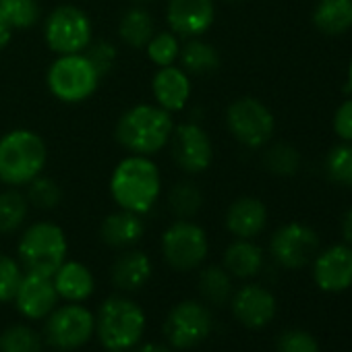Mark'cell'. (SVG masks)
Returning a JSON list of instances; mask_svg holds the SVG:
<instances>
[{
    "instance_id": "d6986e66",
    "label": "cell",
    "mask_w": 352,
    "mask_h": 352,
    "mask_svg": "<svg viewBox=\"0 0 352 352\" xmlns=\"http://www.w3.org/2000/svg\"><path fill=\"white\" fill-rule=\"evenodd\" d=\"M267 226V208L261 199L245 195L234 199L226 210V228L236 239L253 241Z\"/></svg>"
},
{
    "instance_id": "5b68a950",
    "label": "cell",
    "mask_w": 352,
    "mask_h": 352,
    "mask_svg": "<svg viewBox=\"0 0 352 352\" xmlns=\"http://www.w3.org/2000/svg\"><path fill=\"white\" fill-rule=\"evenodd\" d=\"M145 331L143 309L126 296H110L96 315V333L106 350H126L139 344Z\"/></svg>"
},
{
    "instance_id": "74e56055",
    "label": "cell",
    "mask_w": 352,
    "mask_h": 352,
    "mask_svg": "<svg viewBox=\"0 0 352 352\" xmlns=\"http://www.w3.org/2000/svg\"><path fill=\"white\" fill-rule=\"evenodd\" d=\"M278 352H319V344L309 331L290 329L278 338Z\"/></svg>"
},
{
    "instance_id": "603a6c76",
    "label": "cell",
    "mask_w": 352,
    "mask_h": 352,
    "mask_svg": "<svg viewBox=\"0 0 352 352\" xmlns=\"http://www.w3.org/2000/svg\"><path fill=\"white\" fill-rule=\"evenodd\" d=\"M176 65L191 77H206L220 69V52L216 46L201 38L183 40L179 63Z\"/></svg>"
},
{
    "instance_id": "9a60e30c",
    "label": "cell",
    "mask_w": 352,
    "mask_h": 352,
    "mask_svg": "<svg viewBox=\"0 0 352 352\" xmlns=\"http://www.w3.org/2000/svg\"><path fill=\"white\" fill-rule=\"evenodd\" d=\"M13 300L19 313L32 321L48 317L56 309V302H58V292L54 288L52 276L25 272Z\"/></svg>"
},
{
    "instance_id": "d6a6232c",
    "label": "cell",
    "mask_w": 352,
    "mask_h": 352,
    "mask_svg": "<svg viewBox=\"0 0 352 352\" xmlns=\"http://www.w3.org/2000/svg\"><path fill=\"white\" fill-rule=\"evenodd\" d=\"M25 197L30 206L38 210H54L63 201V189L54 179H48V176L40 174L38 179H34L25 187Z\"/></svg>"
},
{
    "instance_id": "d590c367",
    "label": "cell",
    "mask_w": 352,
    "mask_h": 352,
    "mask_svg": "<svg viewBox=\"0 0 352 352\" xmlns=\"http://www.w3.org/2000/svg\"><path fill=\"white\" fill-rule=\"evenodd\" d=\"M23 267L11 255L0 253V302H9L15 298L19 282L23 278Z\"/></svg>"
},
{
    "instance_id": "4fadbf2b",
    "label": "cell",
    "mask_w": 352,
    "mask_h": 352,
    "mask_svg": "<svg viewBox=\"0 0 352 352\" xmlns=\"http://www.w3.org/2000/svg\"><path fill=\"white\" fill-rule=\"evenodd\" d=\"M272 257L288 270H300L317 257L319 236L313 228L292 222L278 228L270 241Z\"/></svg>"
},
{
    "instance_id": "4316f807",
    "label": "cell",
    "mask_w": 352,
    "mask_h": 352,
    "mask_svg": "<svg viewBox=\"0 0 352 352\" xmlns=\"http://www.w3.org/2000/svg\"><path fill=\"white\" fill-rule=\"evenodd\" d=\"M30 201L25 197V191L7 187L0 191V234H15L23 228L30 216Z\"/></svg>"
},
{
    "instance_id": "7bdbcfd3",
    "label": "cell",
    "mask_w": 352,
    "mask_h": 352,
    "mask_svg": "<svg viewBox=\"0 0 352 352\" xmlns=\"http://www.w3.org/2000/svg\"><path fill=\"white\" fill-rule=\"evenodd\" d=\"M348 85L352 89V63H350V69H348Z\"/></svg>"
},
{
    "instance_id": "7402d4cb",
    "label": "cell",
    "mask_w": 352,
    "mask_h": 352,
    "mask_svg": "<svg viewBox=\"0 0 352 352\" xmlns=\"http://www.w3.org/2000/svg\"><path fill=\"white\" fill-rule=\"evenodd\" d=\"M54 288L58 292V298H65L69 302H81L89 298L96 290V280L91 270L81 261L67 259L54 274H52Z\"/></svg>"
},
{
    "instance_id": "8fae6325",
    "label": "cell",
    "mask_w": 352,
    "mask_h": 352,
    "mask_svg": "<svg viewBox=\"0 0 352 352\" xmlns=\"http://www.w3.org/2000/svg\"><path fill=\"white\" fill-rule=\"evenodd\" d=\"M214 327L210 309L199 300H181L164 321V336L174 348H193L201 344Z\"/></svg>"
},
{
    "instance_id": "44dd1931",
    "label": "cell",
    "mask_w": 352,
    "mask_h": 352,
    "mask_svg": "<svg viewBox=\"0 0 352 352\" xmlns=\"http://www.w3.org/2000/svg\"><path fill=\"white\" fill-rule=\"evenodd\" d=\"M153 274L151 259L145 251H139L135 247L124 249L116 261L112 263V284L122 292H133L143 288Z\"/></svg>"
},
{
    "instance_id": "ee69618b",
    "label": "cell",
    "mask_w": 352,
    "mask_h": 352,
    "mask_svg": "<svg viewBox=\"0 0 352 352\" xmlns=\"http://www.w3.org/2000/svg\"><path fill=\"white\" fill-rule=\"evenodd\" d=\"M226 3H241V0H226Z\"/></svg>"
},
{
    "instance_id": "ac0fdd59",
    "label": "cell",
    "mask_w": 352,
    "mask_h": 352,
    "mask_svg": "<svg viewBox=\"0 0 352 352\" xmlns=\"http://www.w3.org/2000/svg\"><path fill=\"white\" fill-rule=\"evenodd\" d=\"M232 313L245 327L261 329L276 315V298L267 288L247 284L232 294Z\"/></svg>"
},
{
    "instance_id": "1f68e13d",
    "label": "cell",
    "mask_w": 352,
    "mask_h": 352,
    "mask_svg": "<svg viewBox=\"0 0 352 352\" xmlns=\"http://www.w3.org/2000/svg\"><path fill=\"white\" fill-rule=\"evenodd\" d=\"M0 13L15 32L32 30L42 15L38 0H0Z\"/></svg>"
},
{
    "instance_id": "cb8c5ba5",
    "label": "cell",
    "mask_w": 352,
    "mask_h": 352,
    "mask_svg": "<svg viewBox=\"0 0 352 352\" xmlns=\"http://www.w3.org/2000/svg\"><path fill=\"white\" fill-rule=\"evenodd\" d=\"M224 267L234 278H253L263 267V251L249 239H236L224 253Z\"/></svg>"
},
{
    "instance_id": "5bb4252c",
    "label": "cell",
    "mask_w": 352,
    "mask_h": 352,
    "mask_svg": "<svg viewBox=\"0 0 352 352\" xmlns=\"http://www.w3.org/2000/svg\"><path fill=\"white\" fill-rule=\"evenodd\" d=\"M216 21V0H168L166 23L181 40L206 36Z\"/></svg>"
},
{
    "instance_id": "d4e9b609",
    "label": "cell",
    "mask_w": 352,
    "mask_h": 352,
    "mask_svg": "<svg viewBox=\"0 0 352 352\" xmlns=\"http://www.w3.org/2000/svg\"><path fill=\"white\" fill-rule=\"evenodd\" d=\"M153 34H155V21L147 9L135 5L122 13L118 21V38L122 40V44L135 50H143Z\"/></svg>"
},
{
    "instance_id": "f6af8a7d",
    "label": "cell",
    "mask_w": 352,
    "mask_h": 352,
    "mask_svg": "<svg viewBox=\"0 0 352 352\" xmlns=\"http://www.w3.org/2000/svg\"><path fill=\"white\" fill-rule=\"evenodd\" d=\"M108 352H124V350H108Z\"/></svg>"
},
{
    "instance_id": "3957f363",
    "label": "cell",
    "mask_w": 352,
    "mask_h": 352,
    "mask_svg": "<svg viewBox=\"0 0 352 352\" xmlns=\"http://www.w3.org/2000/svg\"><path fill=\"white\" fill-rule=\"evenodd\" d=\"M48 164V145L38 131L13 129L0 137V183L25 189L44 174Z\"/></svg>"
},
{
    "instance_id": "83f0119b",
    "label": "cell",
    "mask_w": 352,
    "mask_h": 352,
    "mask_svg": "<svg viewBox=\"0 0 352 352\" xmlns=\"http://www.w3.org/2000/svg\"><path fill=\"white\" fill-rule=\"evenodd\" d=\"M168 206L176 220H193L204 208V191L195 181H179L168 191Z\"/></svg>"
},
{
    "instance_id": "ba28073f",
    "label": "cell",
    "mask_w": 352,
    "mask_h": 352,
    "mask_svg": "<svg viewBox=\"0 0 352 352\" xmlns=\"http://www.w3.org/2000/svg\"><path fill=\"white\" fill-rule=\"evenodd\" d=\"M164 261L176 272L201 267L210 253L208 232L195 220H174L160 239Z\"/></svg>"
},
{
    "instance_id": "277c9868",
    "label": "cell",
    "mask_w": 352,
    "mask_h": 352,
    "mask_svg": "<svg viewBox=\"0 0 352 352\" xmlns=\"http://www.w3.org/2000/svg\"><path fill=\"white\" fill-rule=\"evenodd\" d=\"M69 243L65 230L48 220L28 226L17 245V257L25 272L52 276L65 261Z\"/></svg>"
},
{
    "instance_id": "7c38bea8",
    "label": "cell",
    "mask_w": 352,
    "mask_h": 352,
    "mask_svg": "<svg viewBox=\"0 0 352 352\" xmlns=\"http://www.w3.org/2000/svg\"><path fill=\"white\" fill-rule=\"evenodd\" d=\"M96 331V317L79 302L54 309L46 319V342L58 350H75L85 346Z\"/></svg>"
},
{
    "instance_id": "ab89813d",
    "label": "cell",
    "mask_w": 352,
    "mask_h": 352,
    "mask_svg": "<svg viewBox=\"0 0 352 352\" xmlns=\"http://www.w3.org/2000/svg\"><path fill=\"white\" fill-rule=\"evenodd\" d=\"M13 34H15V30L9 25V21L5 19V15L0 13V52H5V50H7V46H9L11 40H13Z\"/></svg>"
},
{
    "instance_id": "2e32d148",
    "label": "cell",
    "mask_w": 352,
    "mask_h": 352,
    "mask_svg": "<svg viewBox=\"0 0 352 352\" xmlns=\"http://www.w3.org/2000/svg\"><path fill=\"white\" fill-rule=\"evenodd\" d=\"M191 94H193L191 75H187L179 65L160 67L151 77L153 104H157L170 114L183 112L191 100Z\"/></svg>"
},
{
    "instance_id": "9c48e42d",
    "label": "cell",
    "mask_w": 352,
    "mask_h": 352,
    "mask_svg": "<svg viewBox=\"0 0 352 352\" xmlns=\"http://www.w3.org/2000/svg\"><path fill=\"white\" fill-rule=\"evenodd\" d=\"M226 126L241 145L257 149L272 141L276 118L261 100L253 96H243L230 102L226 110Z\"/></svg>"
},
{
    "instance_id": "60d3db41",
    "label": "cell",
    "mask_w": 352,
    "mask_h": 352,
    "mask_svg": "<svg viewBox=\"0 0 352 352\" xmlns=\"http://www.w3.org/2000/svg\"><path fill=\"white\" fill-rule=\"evenodd\" d=\"M342 234L348 243V247H352V210H348L344 214V220H342Z\"/></svg>"
},
{
    "instance_id": "7a4b0ae2",
    "label": "cell",
    "mask_w": 352,
    "mask_h": 352,
    "mask_svg": "<svg viewBox=\"0 0 352 352\" xmlns=\"http://www.w3.org/2000/svg\"><path fill=\"white\" fill-rule=\"evenodd\" d=\"M174 129V118L170 112L157 104H135L126 108L114 126V139L126 153L153 157L168 147Z\"/></svg>"
},
{
    "instance_id": "6da1fadb",
    "label": "cell",
    "mask_w": 352,
    "mask_h": 352,
    "mask_svg": "<svg viewBox=\"0 0 352 352\" xmlns=\"http://www.w3.org/2000/svg\"><path fill=\"white\" fill-rule=\"evenodd\" d=\"M108 189L116 208L145 216L162 197V172L149 155L126 153L114 166Z\"/></svg>"
},
{
    "instance_id": "e575fe53",
    "label": "cell",
    "mask_w": 352,
    "mask_h": 352,
    "mask_svg": "<svg viewBox=\"0 0 352 352\" xmlns=\"http://www.w3.org/2000/svg\"><path fill=\"white\" fill-rule=\"evenodd\" d=\"M325 170L336 185L352 189V143L336 145L325 157Z\"/></svg>"
},
{
    "instance_id": "b9f144b4",
    "label": "cell",
    "mask_w": 352,
    "mask_h": 352,
    "mask_svg": "<svg viewBox=\"0 0 352 352\" xmlns=\"http://www.w3.org/2000/svg\"><path fill=\"white\" fill-rule=\"evenodd\" d=\"M137 352H174V350H170L168 346H160V344H145Z\"/></svg>"
},
{
    "instance_id": "f546056e",
    "label": "cell",
    "mask_w": 352,
    "mask_h": 352,
    "mask_svg": "<svg viewBox=\"0 0 352 352\" xmlns=\"http://www.w3.org/2000/svg\"><path fill=\"white\" fill-rule=\"evenodd\" d=\"M181 46H183V40L179 36L172 34L170 30H164V32H155L143 50H145L147 60L160 69V67H170L179 63Z\"/></svg>"
},
{
    "instance_id": "30bf717a",
    "label": "cell",
    "mask_w": 352,
    "mask_h": 352,
    "mask_svg": "<svg viewBox=\"0 0 352 352\" xmlns=\"http://www.w3.org/2000/svg\"><path fill=\"white\" fill-rule=\"evenodd\" d=\"M168 147L174 164L185 174H204L214 164V141L199 122L187 120L174 124Z\"/></svg>"
},
{
    "instance_id": "e0dca14e",
    "label": "cell",
    "mask_w": 352,
    "mask_h": 352,
    "mask_svg": "<svg viewBox=\"0 0 352 352\" xmlns=\"http://www.w3.org/2000/svg\"><path fill=\"white\" fill-rule=\"evenodd\" d=\"M315 284L325 292H342L352 286V247L336 245L315 257Z\"/></svg>"
},
{
    "instance_id": "484cf974",
    "label": "cell",
    "mask_w": 352,
    "mask_h": 352,
    "mask_svg": "<svg viewBox=\"0 0 352 352\" xmlns=\"http://www.w3.org/2000/svg\"><path fill=\"white\" fill-rule=\"evenodd\" d=\"M313 25L323 36H340L352 28V0H319L313 11Z\"/></svg>"
},
{
    "instance_id": "52a82bcc",
    "label": "cell",
    "mask_w": 352,
    "mask_h": 352,
    "mask_svg": "<svg viewBox=\"0 0 352 352\" xmlns=\"http://www.w3.org/2000/svg\"><path fill=\"white\" fill-rule=\"evenodd\" d=\"M91 40L94 23L89 15L77 5H58L44 19V42L56 56L85 52Z\"/></svg>"
},
{
    "instance_id": "836d02e7",
    "label": "cell",
    "mask_w": 352,
    "mask_h": 352,
    "mask_svg": "<svg viewBox=\"0 0 352 352\" xmlns=\"http://www.w3.org/2000/svg\"><path fill=\"white\" fill-rule=\"evenodd\" d=\"M263 164L276 176H292L300 168V153L288 143H276L265 151Z\"/></svg>"
},
{
    "instance_id": "8992f818",
    "label": "cell",
    "mask_w": 352,
    "mask_h": 352,
    "mask_svg": "<svg viewBox=\"0 0 352 352\" xmlns=\"http://www.w3.org/2000/svg\"><path fill=\"white\" fill-rule=\"evenodd\" d=\"M102 83V75L85 52L56 56L46 71L48 91L63 104H81L89 100Z\"/></svg>"
},
{
    "instance_id": "bcb514c9",
    "label": "cell",
    "mask_w": 352,
    "mask_h": 352,
    "mask_svg": "<svg viewBox=\"0 0 352 352\" xmlns=\"http://www.w3.org/2000/svg\"><path fill=\"white\" fill-rule=\"evenodd\" d=\"M135 3H147V0H135Z\"/></svg>"
},
{
    "instance_id": "ffe728a7",
    "label": "cell",
    "mask_w": 352,
    "mask_h": 352,
    "mask_svg": "<svg viewBox=\"0 0 352 352\" xmlns=\"http://www.w3.org/2000/svg\"><path fill=\"white\" fill-rule=\"evenodd\" d=\"M145 234V222L143 216L129 212V210H116L108 214L100 224V239L110 249H131L135 247Z\"/></svg>"
},
{
    "instance_id": "4dcf8cb0",
    "label": "cell",
    "mask_w": 352,
    "mask_h": 352,
    "mask_svg": "<svg viewBox=\"0 0 352 352\" xmlns=\"http://www.w3.org/2000/svg\"><path fill=\"white\" fill-rule=\"evenodd\" d=\"M0 352H42V336L25 323H13L0 333Z\"/></svg>"
},
{
    "instance_id": "f35d334b",
    "label": "cell",
    "mask_w": 352,
    "mask_h": 352,
    "mask_svg": "<svg viewBox=\"0 0 352 352\" xmlns=\"http://www.w3.org/2000/svg\"><path fill=\"white\" fill-rule=\"evenodd\" d=\"M333 131L340 139L352 143V98L342 102L333 114Z\"/></svg>"
},
{
    "instance_id": "8d00e7d4",
    "label": "cell",
    "mask_w": 352,
    "mask_h": 352,
    "mask_svg": "<svg viewBox=\"0 0 352 352\" xmlns=\"http://www.w3.org/2000/svg\"><path fill=\"white\" fill-rule=\"evenodd\" d=\"M85 54H87V58L91 60V65L98 69V73L102 77H106L116 67V63H118V50L108 40H98V42L91 40V44L87 46Z\"/></svg>"
},
{
    "instance_id": "f1b7e54d",
    "label": "cell",
    "mask_w": 352,
    "mask_h": 352,
    "mask_svg": "<svg viewBox=\"0 0 352 352\" xmlns=\"http://www.w3.org/2000/svg\"><path fill=\"white\" fill-rule=\"evenodd\" d=\"M197 288L212 305H224L232 296V276L226 272V267L208 265L199 274Z\"/></svg>"
}]
</instances>
